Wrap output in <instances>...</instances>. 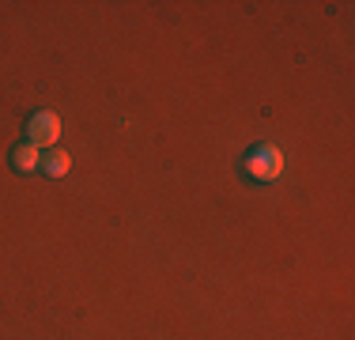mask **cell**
<instances>
[{
    "label": "cell",
    "mask_w": 355,
    "mask_h": 340,
    "mask_svg": "<svg viewBox=\"0 0 355 340\" xmlns=\"http://www.w3.org/2000/svg\"><path fill=\"white\" fill-rule=\"evenodd\" d=\"M69 167H72V159H69V151H64V148L49 151V155L42 159V170H46V178H61V174H69Z\"/></svg>",
    "instance_id": "4"
},
{
    "label": "cell",
    "mask_w": 355,
    "mask_h": 340,
    "mask_svg": "<svg viewBox=\"0 0 355 340\" xmlns=\"http://www.w3.org/2000/svg\"><path fill=\"white\" fill-rule=\"evenodd\" d=\"M12 167L19 170V174H35V170H42V155H38L35 144H31V140L15 144V148H12Z\"/></svg>",
    "instance_id": "3"
},
{
    "label": "cell",
    "mask_w": 355,
    "mask_h": 340,
    "mask_svg": "<svg viewBox=\"0 0 355 340\" xmlns=\"http://www.w3.org/2000/svg\"><path fill=\"white\" fill-rule=\"evenodd\" d=\"M242 174L250 182H276L284 174V151L276 144H253L242 155Z\"/></svg>",
    "instance_id": "1"
},
{
    "label": "cell",
    "mask_w": 355,
    "mask_h": 340,
    "mask_svg": "<svg viewBox=\"0 0 355 340\" xmlns=\"http://www.w3.org/2000/svg\"><path fill=\"white\" fill-rule=\"evenodd\" d=\"M27 140L35 148H49V144L61 140V117L53 110H38V114L27 117Z\"/></svg>",
    "instance_id": "2"
}]
</instances>
